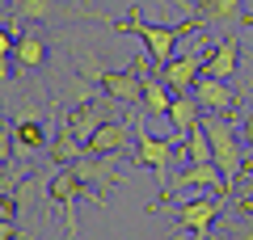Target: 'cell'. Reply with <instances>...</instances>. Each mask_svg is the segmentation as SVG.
Segmentation results:
<instances>
[{"instance_id":"obj_1","label":"cell","mask_w":253,"mask_h":240,"mask_svg":"<svg viewBox=\"0 0 253 240\" xmlns=\"http://www.w3.org/2000/svg\"><path fill=\"white\" fill-rule=\"evenodd\" d=\"M131 122H135V160L161 177V198H156V211H161V202L169 198V164L177 160V139L152 135L148 122H144V114H131Z\"/></svg>"},{"instance_id":"obj_2","label":"cell","mask_w":253,"mask_h":240,"mask_svg":"<svg viewBox=\"0 0 253 240\" xmlns=\"http://www.w3.org/2000/svg\"><path fill=\"white\" fill-rule=\"evenodd\" d=\"M81 198L101 202V194H97V190H93L76 169L51 173V181H46V202H55V206L63 211V232H68V240H76V202H81Z\"/></svg>"},{"instance_id":"obj_3","label":"cell","mask_w":253,"mask_h":240,"mask_svg":"<svg viewBox=\"0 0 253 240\" xmlns=\"http://www.w3.org/2000/svg\"><path fill=\"white\" fill-rule=\"evenodd\" d=\"M114 30L118 34H135V38H144V51L152 55L156 63H169L173 59V51H177V38L186 34V30H194V26H156V21H139V9H131V17L126 21H114Z\"/></svg>"},{"instance_id":"obj_4","label":"cell","mask_w":253,"mask_h":240,"mask_svg":"<svg viewBox=\"0 0 253 240\" xmlns=\"http://www.w3.org/2000/svg\"><path fill=\"white\" fill-rule=\"evenodd\" d=\"M76 17H101V13L76 9L68 0H9V21H4V30H17V21L51 26V21H76Z\"/></svg>"},{"instance_id":"obj_5","label":"cell","mask_w":253,"mask_h":240,"mask_svg":"<svg viewBox=\"0 0 253 240\" xmlns=\"http://www.w3.org/2000/svg\"><path fill=\"white\" fill-rule=\"evenodd\" d=\"M148 59H152V55L139 51L131 68H123V72H106V76H101V89H106V97H110V101H123V106H144V80H148L144 68H148Z\"/></svg>"},{"instance_id":"obj_6","label":"cell","mask_w":253,"mask_h":240,"mask_svg":"<svg viewBox=\"0 0 253 240\" xmlns=\"http://www.w3.org/2000/svg\"><path fill=\"white\" fill-rule=\"evenodd\" d=\"M203 63H207L203 51H181V55H173L169 63H161L156 76H161L173 93H194V84L203 80Z\"/></svg>"},{"instance_id":"obj_7","label":"cell","mask_w":253,"mask_h":240,"mask_svg":"<svg viewBox=\"0 0 253 240\" xmlns=\"http://www.w3.org/2000/svg\"><path fill=\"white\" fill-rule=\"evenodd\" d=\"M224 215V198H190V202L177 206V228L190 232L194 240L211 236V223Z\"/></svg>"},{"instance_id":"obj_8","label":"cell","mask_w":253,"mask_h":240,"mask_svg":"<svg viewBox=\"0 0 253 240\" xmlns=\"http://www.w3.org/2000/svg\"><path fill=\"white\" fill-rule=\"evenodd\" d=\"M118 160H123V156H84V160H76L72 169L81 173L93 190H101V194H106V190H118V186H123Z\"/></svg>"},{"instance_id":"obj_9","label":"cell","mask_w":253,"mask_h":240,"mask_svg":"<svg viewBox=\"0 0 253 240\" xmlns=\"http://www.w3.org/2000/svg\"><path fill=\"white\" fill-rule=\"evenodd\" d=\"M46 156H51L59 169H72L76 160L89 156V143L76 139V131L68 126V118H63V114H59V126H55V135H51V148H46Z\"/></svg>"},{"instance_id":"obj_10","label":"cell","mask_w":253,"mask_h":240,"mask_svg":"<svg viewBox=\"0 0 253 240\" xmlns=\"http://www.w3.org/2000/svg\"><path fill=\"white\" fill-rule=\"evenodd\" d=\"M194 101L203 106V114H232L236 106V93L228 80H215V76H203L194 84Z\"/></svg>"},{"instance_id":"obj_11","label":"cell","mask_w":253,"mask_h":240,"mask_svg":"<svg viewBox=\"0 0 253 240\" xmlns=\"http://www.w3.org/2000/svg\"><path fill=\"white\" fill-rule=\"evenodd\" d=\"M177 186H199V190H219V198H228V181H224V173L215 169V164H186V169L177 173V181H169V198H173V190ZM165 198V202H169Z\"/></svg>"},{"instance_id":"obj_12","label":"cell","mask_w":253,"mask_h":240,"mask_svg":"<svg viewBox=\"0 0 253 240\" xmlns=\"http://www.w3.org/2000/svg\"><path fill=\"white\" fill-rule=\"evenodd\" d=\"M63 118H68V126L76 131V139H84V143H89L93 135H97V126L110 118V101H89V106H72Z\"/></svg>"},{"instance_id":"obj_13","label":"cell","mask_w":253,"mask_h":240,"mask_svg":"<svg viewBox=\"0 0 253 240\" xmlns=\"http://www.w3.org/2000/svg\"><path fill=\"white\" fill-rule=\"evenodd\" d=\"M46 38L38 34V30H26V34H17V51H13V59H17V76H30V72H38L46 63Z\"/></svg>"},{"instance_id":"obj_14","label":"cell","mask_w":253,"mask_h":240,"mask_svg":"<svg viewBox=\"0 0 253 240\" xmlns=\"http://www.w3.org/2000/svg\"><path fill=\"white\" fill-rule=\"evenodd\" d=\"M236 63H241V42H236V38H224L219 46H211V51H207V63H203V76L232 80V76H236Z\"/></svg>"},{"instance_id":"obj_15","label":"cell","mask_w":253,"mask_h":240,"mask_svg":"<svg viewBox=\"0 0 253 240\" xmlns=\"http://www.w3.org/2000/svg\"><path fill=\"white\" fill-rule=\"evenodd\" d=\"M165 118L173 122L177 139H186V135H190L194 126L203 122V106L194 101V93H177V97H173V106H169V114H165Z\"/></svg>"},{"instance_id":"obj_16","label":"cell","mask_w":253,"mask_h":240,"mask_svg":"<svg viewBox=\"0 0 253 240\" xmlns=\"http://www.w3.org/2000/svg\"><path fill=\"white\" fill-rule=\"evenodd\" d=\"M9 126H13V139H17V156H34V152L51 148V135L42 122H9Z\"/></svg>"},{"instance_id":"obj_17","label":"cell","mask_w":253,"mask_h":240,"mask_svg":"<svg viewBox=\"0 0 253 240\" xmlns=\"http://www.w3.org/2000/svg\"><path fill=\"white\" fill-rule=\"evenodd\" d=\"M173 97H177V93H173L161 76H148L144 80V110H148V114H161L165 118V114H169V106H173Z\"/></svg>"},{"instance_id":"obj_18","label":"cell","mask_w":253,"mask_h":240,"mask_svg":"<svg viewBox=\"0 0 253 240\" xmlns=\"http://www.w3.org/2000/svg\"><path fill=\"white\" fill-rule=\"evenodd\" d=\"M199 17H207V21H253L241 13V0H203Z\"/></svg>"},{"instance_id":"obj_19","label":"cell","mask_w":253,"mask_h":240,"mask_svg":"<svg viewBox=\"0 0 253 240\" xmlns=\"http://www.w3.org/2000/svg\"><path fill=\"white\" fill-rule=\"evenodd\" d=\"M186 148H190V164H215V148H211V139H207V131H203V122L186 135Z\"/></svg>"},{"instance_id":"obj_20","label":"cell","mask_w":253,"mask_h":240,"mask_svg":"<svg viewBox=\"0 0 253 240\" xmlns=\"http://www.w3.org/2000/svg\"><path fill=\"white\" fill-rule=\"evenodd\" d=\"M76 72H81L84 80H93V84H101V76H106L110 68H101V63H97V55H84V59H76Z\"/></svg>"},{"instance_id":"obj_21","label":"cell","mask_w":253,"mask_h":240,"mask_svg":"<svg viewBox=\"0 0 253 240\" xmlns=\"http://www.w3.org/2000/svg\"><path fill=\"white\" fill-rule=\"evenodd\" d=\"M228 232H232L236 240H253V219H232V223H228Z\"/></svg>"},{"instance_id":"obj_22","label":"cell","mask_w":253,"mask_h":240,"mask_svg":"<svg viewBox=\"0 0 253 240\" xmlns=\"http://www.w3.org/2000/svg\"><path fill=\"white\" fill-rule=\"evenodd\" d=\"M241 135H245V148L253 152V110L245 114V122H241Z\"/></svg>"},{"instance_id":"obj_23","label":"cell","mask_w":253,"mask_h":240,"mask_svg":"<svg viewBox=\"0 0 253 240\" xmlns=\"http://www.w3.org/2000/svg\"><path fill=\"white\" fill-rule=\"evenodd\" d=\"M241 206H245V211H253V202H241Z\"/></svg>"}]
</instances>
